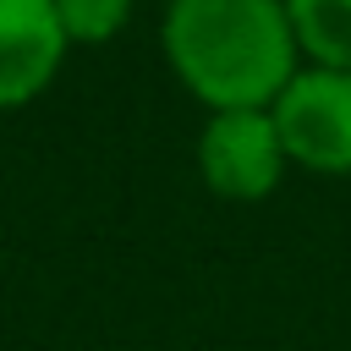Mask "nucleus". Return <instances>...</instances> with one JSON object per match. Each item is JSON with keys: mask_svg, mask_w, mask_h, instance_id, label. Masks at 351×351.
Listing matches in <instances>:
<instances>
[{"mask_svg": "<svg viewBox=\"0 0 351 351\" xmlns=\"http://www.w3.org/2000/svg\"><path fill=\"white\" fill-rule=\"evenodd\" d=\"M285 159L324 170V176H351V71L335 66H302L280 99L269 104Z\"/></svg>", "mask_w": 351, "mask_h": 351, "instance_id": "nucleus-2", "label": "nucleus"}, {"mask_svg": "<svg viewBox=\"0 0 351 351\" xmlns=\"http://www.w3.org/2000/svg\"><path fill=\"white\" fill-rule=\"evenodd\" d=\"M55 16L66 44H110L126 27L132 0H55Z\"/></svg>", "mask_w": 351, "mask_h": 351, "instance_id": "nucleus-6", "label": "nucleus"}, {"mask_svg": "<svg viewBox=\"0 0 351 351\" xmlns=\"http://www.w3.org/2000/svg\"><path fill=\"white\" fill-rule=\"evenodd\" d=\"M285 16L313 66L351 71V0H285Z\"/></svg>", "mask_w": 351, "mask_h": 351, "instance_id": "nucleus-5", "label": "nucleus"}, {"mask_svg": "<svg viewBox=\"0 0 351 351\" xmlns=\"http://www.w3.org/2000/svg\"><path fill=\"white\" fill-rule=\"evenodd\" d=\"M285 143L269 110H214L197 137V170L214 197L258 203L285 176Z\"/></svg>", "mask_w": 351, "mask_h": 351, "instance_id": "nucleus-3", "label": "nucleus"}, {"mask_svg": "<svg viewBox=\"0 0 351 351\" xmlns=\"http://www.w3.org/2000/svg\"><path fill=\"white\" fill-rule=\"evenodd\" d=\"M66 55L55 0H0V110L38 99Z\"/></svg>", "mask_w": 351, "mask_h": 351, "instance_id": "nucleus-4", "label": "nucleus"}, {"mask_svg": "<svg viewBox=\"0 0 351 351\" xmlns=\"http://www.w3.org/2000/svg\"><path fill=\"white\" fill-rule=\"evenodd\" d=\"M165 60L208 110H269L302 71L285 0H170Z\"/></svg>", "mask_w": 351, "mask_h": 351, "instance_id": "nucleus-1", "label": "nucleus"}]
</instances>
